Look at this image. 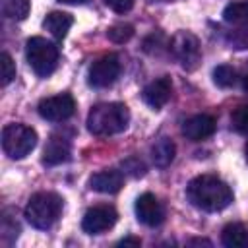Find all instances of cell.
<instances>
[{"instance_id": "cell-1", "label": "cell", "mask_w": 248, "mask_h": 248, "mask_svg": "<svg viewBox=\"0 0 248 248\" xmlns=\"http://www.w3.org/2000/svg\"><path fill=\"white\" fill-rule=\"evenodd\" d=\"M186 198L194 207L207 213H215L231 205L232 190L227 182L213 174H200L188 182Z\"/></svg>"}, {"instance_id": "cell-2", "label": "cell", "mask_w": 248, "mask_h": 248, "mask_svg": "<svg viewBox=\"0 0 248 248\" xmlns=\"http://www.w3.org/2000/svg\"><path fill=\"white\" fill-rule=\"evenodd\" d=\"M130 110L124 103H99L87 114V130L93 136H114L126 130Z\"/></svg>"}, {"instance_id": "cell-3", "label": "cell", "mask_w": 248, "mask_h": 248, "mask_svg": "<svg viewBox=\"0 0 248 248\" xmlns=\"http://www.w3.org/2000/svg\"><path fill=\"white\" fill-rule=\"evenodd\" d=\"M62 213V198L54 192H37L25 205V219L41 231L50 229Z\"/></svg>"}, {"instance_id": "cell-4", "label": "cell", "mask_w": 248, "mask_h": 248, "mask_svg": "<svg viewBox=\"0 0 248 248\" xmlns=\"http://www.w3.org/2000/svg\"><path fill=\"white\" fill-rule=\"evenodd\" d=\"M25 58L37 76L46 78L56 70L58 46L54 43L46 41L45 37H31L25 43Z\"/></svg>"}, {"instance_id": "cell-5", "label": "cell", "mask_w": 248, "mask_h": 248, "mask_svg": "<svg viewBox=\"0 0 248 248\" xmlns=\"http://www.w3.org/2000/svg\"><path fill=\"white\" fill-rule=\"evenodd\" d=\"M37 145V132L25 124H8L2 130V149L10 159L27 157Z\"/></svg>"}, {"instance_id": "cell-6", "label": "cell", "mask_w": 248, "mask_h": 248, "mask_svg": "<svg viewBox=\"0 0 248 248\" xmlns=\"http://www.w3.org/2000/svg\"><path fill=\"white\" fill-rule=\"evenodd\" d=\"M170 52L174 54V58L182 64L184 70H196L200 60H202V48H200V41L196 35L188 33V31H180L170 39L169 45Z\"/></svg>"}, {"instance_id": "cell-7", "label": "cell", "mask_w": 248, "mask_h": 248, "mask_svg": "<svg viewBox=\"0 0 248 248\" xmlns=\"http://www.w3.org/2000/svg\"><path fill=\"white\" fill-rule=\"evenodd\" d=\"M120 76V60L116 54H107L101 56L99 60H95L87 72V83L91 87L103 89L108 87L116 81V78Z\"/></svg>"}, {"instance_id": "cell-8", "label": "cell", "mask_w": 248, "mask_h": 248, "mask_svg": "<svg viewBox=\"0 0 248 248\" xmlns=\"http://www.w3.org/2000/svg\"><path fill=\"white\" fill-rule=\"evenodd\" d=\"M37 110H39L41 118H45L48 122H64L74 114L76 101L70 93H60V95H52V97L43 99L39 103Z\"/></svg>"}, {"instance_id": "cell-9", "label": "cell", "mask_w": 248, "mask_h": 248, "mask_svg": "<svg viewBox=\"0 0 248 248\" xmlns=\"http://www.w3.org/2000/svg\"><path fill=\"white\" fill-rule=\"evenodd\" d=\"M118 213L112 205H95L85 211L81 219V229L87 234H101L114 227Z\"/></svg>"}, {"instance_id": "cell-10", "label": "cell", "mask_w": 248, "mask_h": 248, "mask_svg": "<svg viewBox=\"0 0 248 248\" xmlns=\"http://www.w3.org/2000/svg\"><path fill=\"white\" fill-rule=\"evenodd\" d=\"M136 217L145 227H159L165 221V209L153 194L145 192L136 200Z\"/></svg>"}, {"instance_id": "cell-11", "label": "cell", "mask_w": 248, "mask_h": 248, "mask_svg": "<svg viewBox=\"0 0 248 248\" xmlns=\"http://www.w3.org/2000/svg\"><path fill=\"white\" fill-rule=\"evenodd\" d=\"M170 95H172V81H170L169 76H161V78L153 79V81L147 83V85L143 87V91H141L143 101H145L151 108H155V110H159L161 107H165V105L169 103Z\"/></svg>"}, {"instance_id": "cell-12", "label": "cell", "mask_w": 248, "mask_h": 248, "mask_svg": "<svg viewBox=\"0 0 248 248\" xmlns=\"http://www.w3.org/2000/svg\"><path fill=\"white\" fill-rule=\"evenodd\" d=\"M215 128H217V122L211 114H196V116H190L182 124V134L190 141H202L213 136Z\"/></svg>"}, {"instance_id": "cell-13", "label": "cell", "mask_w": 248, "mask_h": 248, "mask_svg": "<svg viewBox=\"0 0 248 248\" xmlns=\"http://www.w3.org/2000/svg\"><path fill=\"white\" fill-rule=\"evenodd\" d=\"M124 186V174L116 169H107L101 172H95L89 178V188L99 194H116Z\"/></svg>"}, {"instance_id": "cell-14", "label": "cell", "mask_w": 248, "mask_h": 248, "mask_svg": "<svg viewBox=\"0 0 248 248\" xmlns=\"http://www.w3.org/2000/svg\"><path fill=\"white\" fill-rule=\"evenodd\" d=\"M70 141L62 136H50V140L45 145L43 151V165L46 167H56L62 165L70 159Z\"/></svg>"}, {"instance_id": "cell-15", "label": "cell", "mask_w": 248, "mask_h": 248, "mask_svg": "<svg viewBox=\"0 0 248 248\" xmlns=\"http://www.w3.org/2000/svg\"><path fill=\"white\" fill-rule=\"evenodd\" d=\"M72 23H74V17H72L70 14H66V12H50V14H46V17H45V21H43V27H45L54 39L62 41V39L68 35Z\"/></svg>"}, {"instance_id": "cell-16", "label": "cell", "mask_w": 248, "mask_h": 248, "mask_svg": "<svg viewBox=\"0 0 248 248\" xmlns=\"http://www.w3.org/2000/svg\"><path fill=\"white\" fill-rule=\"evenodd\" d=\"M174 153H176V147H174V141L169 140V138H161L153 143L151 147V159L155 163V167L159 169H165L172 163L174 159Z\"/></svg>"}, {"instance_id": "cell-17", "label": "cell", "mask_w": 248, "mask_h": 248, "mask_svg": "<svg viewBox=\"0 0 248 248\" xmlns=\"http://www.w3.org/2000/svg\"><path fill=\"white\" fill-rule=\"evenodd\" d=\"M221 242L227 248H244L248 246V229L240 223H229L221 232Z\"/></svg>"}, {"instance_id": "cell-18", "label": "cell", "mask_w": 248, "mask_h": 248, "mask_svg": "<svg viewBox=\"0 0 248 248\" xmlns=\"http://www.w3.org/2000/svg\"><path fill=\"white\" fill-rule=\"evenodd\" d=\"M223 19L229 21V23H244V21H248V0L231 2L223 10Z\"/></svg>"}, {"instance_id": "cell-19", "label": "cell", "mask_w": 248, "mask_h": 248, "mask_svg": "<svg viewBox=\"0 0 248 248\" xmlns=\"http://www.w3.org/2000/svg\"><path fill=\"white\" fill-rule=\"evenodd\" d=\"M29 10H31L29 0H6L4 4V14L14 19H25L29 16Z\"/></svg>"}, {"instance_id": "cell-20", "label": "cell", "mask_w": 248, "mask_h": 248, "mask_svg": "<svg viewBox=\"0 0 248 248\" xmlns=\"http://www.w3.org/2000/svg\"><path fill=\"white\" fill-rule=\"evenodd\" d=\"M107 37L116 45H124L134 37V27L130 23H116V25L108 27Z\"/></svg>"}, {"instance_id": "cell-21", "label": "cell", "mask_w": 248, "mask_h": 248, "mask_svg": "<svg viewBox=\"0 0 248 248\" xmlns=\"http://www.w3.org/2000/svg\"><path fill=\"white\" fill-rule=\"evenodd\" d=\"M213 81H215V85H219V87H231V85H234V81H236V72H234V68H231V66H227V64L217 66V68L213 70Z\"/></svg>"}, {"instance_id": "cell-22", "label": "cell", "mask_w": 248, "mask_h": 248, "mask_svg": "<svg viewBox=\"0 0 248 248\" xmlns=\"http://www.w3.org/2000/svg\"><path fill=\"white\" fill-rule=\"evenodd\" d=\"M231 124L236 132L248 134V105H240L231 114Z\"/></svg>"}, {"instance_id": "cell-23", "label": "cell", "mask_w": 248, "mask_h": 248, "mask_svg": "<svg viewBox=\"0 0 248 248\" xmlns=\"http://www.w3.org/2000/svg\"><path fill=\"white\" fill-rule=\"evenodd\" d=\"M0 70H2V85L6 87L14 78H16V64L8 52L0 54Z\"/></svg>"}, {"instance_id": "cell-24", "label": "cell", "mask_w": 248, "mask_h": 248, "mask_svg": "<svg viewBox=\"0 0 248 248\" xmlns=\"http://www.w3.org/2000/svg\"><path fill=\"white\" fill-rule=\"evenodd\" d=\"M122 169H124L126 172H130L132 176H136V178L145 174V165H143L138 157H130V159L122 161Z\"/></svg>"}, {"instance_id": "cell-25", "label": "cell", "mask_w": 248, "mask_h": 248, "mask_svg": "<svg viewBox=\"0 0 248 248\" xmlns=\"http://www.w3.org/2000/svg\"><path fill=\"white\" fill-rule=\"evenodd\" d=\"M103 2H105V6H108L116 14H126L134 6V0H103Z\"/></svg>"}, {"instance_id": "cell-26", "label": "cell", "mask_w": 248, "mask_h": 248, "mask_svg": "<svg viewBox=\"0 0 248 248\" xmlns=\"http://www.w3.org/2000/svg\"><path fill=\"white\" fill-rule=\"evenodd\" d=\"M118 244H120V246H140L141 242H140V238H132V236H128V238L120 240Z\"/></svg>"}, {"instance_id": "cell-27", "label": "cell", "mask_w": 248, "mask_h": 248, "mask_svg": "<svg viewBox=\"0 0 248 248\" xmlns=\"http://www.w3.org/2000/svg\"><path fill=\"white\" fill-rule=\"evenodd\" d=\"M188 244H192V246H194V244H205V246H211V242L205 240V238H192Z\"/></svg>"}, {"instance_id": "cell-28", "label": "cell", "mask_w": 248, "mask_h": 248, "mask_svg": "<svg viewBox=\"0 0 248 248\" xmlns=\"http://www.w3.org/2000/svg\"><path fill=\"white\" fill-rule=\"evenodd\" d=\"M58 2H64V4H83L85 0H58Z\"/></svg>"}, {"instance_id": "cell-29", "label": "cell", "mask_w": 248, "mask_h": 248, "mask_svg": "<svg viewBox=\"0 0 248 248\" xmlns=\"http://www.w3.org/2000/svg\"><path fill=\"white\" fill-rule=\"evenodd\" d=\"M242 87H244V91L248 93V74H246V76L242 78Z\"/></svg>"}, {"instance_id": "cell-30", "label": "cell", "mask_w": 248, "mask_h": 248, "mask_svg": "<svg viewBox=\"0 0 248 248\" xmlns=\"http://www.w3.org/2000/svg\"><path fill=\"white\" fill-rule=\"evenodd\" d=\"M244 151H246V161H248V143H246V149Z\"/></svg>"}]
</instances>
